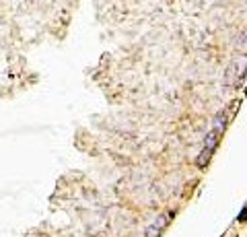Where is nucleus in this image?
Wrapping results in <instances>:
<instances>
[{
	"mask_svg": "<svg viewBox=\"0 0 247 237\" xmlns=\"http://www.w3.org/2000/svg\"><path fill=\"white\" fill-rule=\"evenodd\" d=\"M171 217H173V212H165V214H159L157 217V221L146 229V237H159L163 233V229L169 225V221H171Z\"/></svg>",
	"mask_w": 247,
	"mask_h": 237,
	"instance_id": "nucleus-1",
	"label": "nucleus"
}]
</instances>
